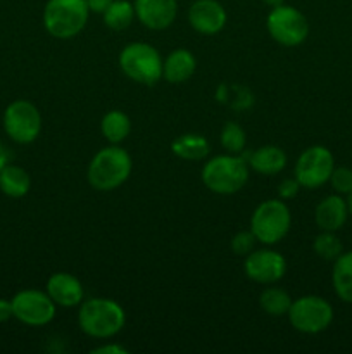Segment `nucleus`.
<instances>
[{
    "instance_id": "obj_1",
    "label": "nucleus",
    "mask_w": 352,
    "mask_h": 354,
    "mask_svg": "<svg viewBox=\"0 0 352 354\" xmlns=\"http://www.w3.org/2000/svg\"><path fill=\"white\" fill-rule=\"evenodd\" d=\"M79 328L93 339H110L123 330L126 313L116 301L93 297L79 304Z\"/></svg>"
},
{
    "instance_id": "obj_2",
    "label": "nucleus",
    "mask_w": 352,
    "mask_h": 354,
    "mask_svg": "<svg viewBox=\"0 0 352 354\" xmlns=\"http://www.w3.org/2000/svg\"><path fill=\"white\" fill-rule=\"evenodd\" d=\"M131 162L130 154L124 149L110 144V147L102 149L92 158L86 171V178L92 189L99 192H110L116 190L130 178Z\"/></svg>"
},
{
    "instance_id": "obj_3",
    "label": "nucleus",
    "mask_w": 352,
    "mask_h": 354,
    "mask_svg": "<svg viewBox=\"0 0 352 354\" xmlns=\"http://www.w3.org/2000/svg\"><path fill=\"white\" fill-rule=\"evenodd\" d=\"M248 180V166L237 154H223L209 159L202 168V182L211 192L231 196L240 192Z\"/></svg>"
},
{
    "instance_id": "obj_4",
    "label": "nucleus",
    "mask_w": 352,
    "mask_h": 354,
    "mask_svg": "<svg viewBox=\"0 0 352 354\" xmlns=\"http://www.w3.org/2000/svg\"><path fill=\"white\" fill-rule=\"evenodd\" d=\"M88 16L86 0H48L43 9V26L54 38L69 40L81 33Z\"/></svg>"
},
{
    "instance_id": "obj_5",
    "label": "nucleus",
    "mask_w": 352,
    "mask_h": 354,
    "mask_svg": "<svg viewBox=\"0 0 352 354\" xmlns=\"http://www.w3.org/2000/svg\"><path fill=\"white\" fill-rule=\"evenodd\" d=\"M119 68L131 82L140 85H155L162 78L161 55L144 41H135L121 50Z\"/></svg>"
},
{
    "instance_id": "obj_6",
    "label": "nucleus",
    "mask_w": 352,
    "mask_h": 354,
    "mask_svg": "<svg viewBox=\"0 0 352 354\" xmlns=\"http://www.w3.org/2000/svg\"><path fill=\"white\" fill-rule=\"evenodd\" d=\"M292 225V214L283 201L269 199L259 204L251 218V232L261 244H278L286 237Z\"/></svg>"
},
{
    "instance_id": "obj_7",
    "label": "nucleus",
    "mask_w": 352,
    "mask_h": 354,
    "mask_svg": "<svg viewBox=\"0 0 352 354\" xmlns=\"http://www.w3.org/2000/svg\"><path fill=\"white\" fill-rule=\"evenodd\" d=\"M268 33L276 44L283 47H297L306 41L309 35V23L299 9L292 6L273 7L266 19Z\"/></svg>"
},
{
    "instance_id": "obj_8",
    "label": "nucleus",
    "mask_w": 352,
    "mask_h": 354,
    "mask_svg": "<svg viewBox=\"0 0 352 354\" xmlns=\"http://www.w3.org/2000/svg\"><path fill=\"white\" fill-rule=\"evenodd\" d=\"M289 320L297 332L320 334L333 322V308L320 296H302L292 301Z\"/></svg>"
},
{
    "instance_id": "obj_9",
    "label": "nucleus",
    "mask_w": 352,
    "mask_h": 354,
    "mask_svg": "<svg viewBox=\"0 0 352 354\" xmlns=\"http://www.w3.org/2000/svg\"><path fill=\"white\" fill-rule=\"evenodd\" d=\"M3 130L16 144H31L41 131V114L30 100H14L3 111Z\"/></svg>"
},
{
    "instance_id": "obj_10",
    "label": "nucleus",
    "mask_w": 352,
    "mask_h": 354,
    "mask_svg": "<svg viewBox=\"0 0 352 354\" xmlns=\"http://www.w3.org/2000/svg\"><path fill=\"white\" fill-rule=\"evenodd\" d=\"M335 169L333 154L323 145H313L299 156L293 169V178L304 189H317L330 182Z\"/></svg>"
},
{
    "instance_id": "obj_11",
    "label": "nucleus",
    "mask_w": 352,
    "mask_h": 354,
    "mask_svg": "<svg viewBox=\"0 0 352 354\" xmlns=\"http://www.w3.org/2000/svg\"><path fill=\"white\" fill-rule=\"evenodd\" d=\"M14 317L30 327H43L55 317V306L47 292L37 289H24L12 297Z\"/></svg>"
},
{
    "instance_id": "obj_12",
    "label": "nucleus",
    "mask_w": 352,
    "mask_h": 354,
    "mask_svg": "<svg viewBox=\"0 0 352 354\" xmlns=\"http://www.w3.org/2000/svg\"><path fill=\"white\" fill-rule=\"evenodd\" d=\"M244 272L252 282L271 286L283 279L286 272V261L278 251L273 249H259L245 256Z\"/></svg>"
},
{
    "instance_id": "obj_13",
    "label": "nucleus",
    "mask_w": 352,
    "mask_h": 354,
    "mask_svg": "<svg viewBox=\"0 0 352 354\" xmlns=\"http://www.w3.org/2000/svg\"><path fill=\"white\" fill-rule=\"evenodd\" d=\"M137 19L145 28L154 31L166 30L171 26L178 14L176 0H135Z\"/></svg>"
},
{
    "instance_id": "obj_14",
    "label": "nucleus",
    "mask_w": 352,
    "mask_h": 354,
    "mask_svg": "<svg viewBox=\"0 0 352 354\" xmlns=\"http://www.w3.org/2000/svg\"><path fill=\"white\" fill-rule=\"evenodd\" d=\"M188 23L197 33L216 35L226 24V10L217 0H195L188 9Z\"/></svg>"
},
{
    "instance_id": "obj_15",
    "label": "nucleus",
    "mask_w": 352,
    "mask_h": 354,
    "mask_svg": "<svg viewBox=\"0 0 352 354\" xmlns=\"http://www.w3.org/2000/svg\"><path fill=\"white\" fill-rule=\"evenodd\" d=\"M47 294L57 306L62 308L79 306L83 303V297H85L81 282L75 275L66 272L54 273L47 280Z\"/></svg>"
},
{
    "instance_id": "obj_16",
    "label": "nucleus",
    "mask_w": 352,
    "mask_h": 354,
    "mask_svg": "<svg viewBox=\"0 0 352 354\" xmlns=\"http://www.w3.org/2000/svg\"><path fill=\"white\" fill-rule=\"evenodd\" d=\"M349 218L347 201L340 194H333L321 201L314 209V221L324 232H337L345 225Z\"/></svg>"
},
{
    "instance_id": "obj_17",
    "label": "nucleus",
    "mask_w": 352,
    "mask_h": 354,
    "mask_svg": "<svg viewBox=\"0 0 352 354\" xmlns=\"http://www.w3.org/2000/svg\"><path fill=\"white\" fill-rule=\"evenodd\" d=\"M197 68L195 55L186 48H176L162 62V78L169 83H185Z\"/></svg>"
},
{
    "instance_id": "obj_18",
    "label": "nucleus",
    "mask_w": 352,
    "mask_h": 354,
    "mask_svg": "<svg viewBox=\"0 0 352 354\" xmlns=\"http://www.w3.org/2000/svg\"><path fill=\"white\" fill-rule=\"evenodd\" d=\"M247 165L261 175L271 176L283 171V168L286 166V154L283 152V149L276 147V145H264L248 156Z\"/></svg>"
},
{
    "instance_id": "obj_19",
    "label": "nucleus",
    "mask_w": 352,
    "mask_h": 354,
    "mask_svg": "<svg viewBox=\"0 0 352 354\" xmlns=\"http://www.w3.org/2000/svg\"><path fill=\"white\" fill-rule=\"evenodd\" d=\"M171 151L176 158L185 159V161H200L209 156L211 145L209 140L202 135L185 133L173 140Z\"/></svg>"
},
{
    "instance_id": "obj_20",
    "label": "nucleus",
    "mask_w": 352,
    "mask_h": 354,
    "mask_svg": "<svg viewBox=\"0 0 352 354\" xmlns=\"http://www.w3.org/2000/svg\"><path fill=\"white\" fill-rule=\"evenodd\" d=\"M331 282H333L335 294L344 303L352 304V251L342 252L333 261V272H331Z\"/></svg>"
},
{
    "instance_id": "obj_21",
    "label": "nucleus",
    "mask_w": 352,
    "mask_h": 354,
    "mask_svg": "<svg viewBox=\"0 0 352 354\" xmlns=\"http://www.w3.org/2000/svg\"><path fill=\"white\" fill-rule=\"evenodd\" d=\"M31 189V178L28 171L21 166L7 165L6 168L0 171V190L6 194L7 197L12 199H19L24 197Z\"/></svg>"
},
{
    "instance_id": "obj_22",
    "label": "nucleus",
    "mask_w": 352,
    "mask_h": 354,
    "mask_svg": "<svg viewBox=\"0 0 352 354\" xmlns=\"http://www.w3.org/2000/svg\"><path fill=\"white\" fill-rule=\"evenodd\" d=\"M100 131L109 144L117 145L128 138L131 131V121L123 111H109L100 121Z\"/></svg>"
},
{
    "instance_id": "obj_23",
    "label": "nucleus",
    "mask_w": 352,
    "mask_h": 354,
    "mask_svg": "<svg viewBox=\"0 0 352 354\" xmlns=\"http://www.w3.org/2000/svg\"><path fill=\"white\" fill-rule=\"evenodd\" d=\"M102 16L107 28L114 31H123L131 26L137 14H135V6L130 0H114Z\"/></svg>"
},
{
    "instance_id": "obj_24",
    "label": "nucleus",
    "mask_w": 352,
    "mask_h": 354,
    "mask_svg": "<svg viewBox=\"0 0 352 354\" xmlns=\"http://www.w3.org/2000/svg\"><path fill=\"white\" fill-rule=\"evenodd\" d=\"M259 304H261L262 311L269 317H285V315H289L290 306H292V297L285 289L268 287V289L262 290L261 297H259Z\"/></svg>"
},
{
    "instance_id": "obj_25",
    "label": "nucleus",
    "mask_w": 352,
    "mask_h": 354,
    "mask_svg": "<svg viewBox=\"0 0 352 354\" xmlns=\"http://www.w3.org/2000/svg\"><path fill=\"white\" fill-rule=\"evenodd\" d=\"M313 249L321 259L324 261H335L338 256L344 252V245H342L340 239L335 235V232H321L316 235L313 242Z\"/></svg>"
},
{
    "instance_id": "obj_26",
    "label": "nucleus",
    "mask_w": 352,
    "mask_h": 354,
    "mask_svg": "<svg viewBox=\"0 0 352 354\" xmlns=\"http://www.w3.org/2000/svg\"><path fill=\"white\" fill-rule=\"evenodd\" d=\"M219 140L228 154H240L245 149V144H247V135H245V130L240 124L235 123V121H228V123H224L223 130H221Z\"/></svg>"
},
{
    "instance_id": "obj_27",
    "label": "nucleus",
    "mask_w": 352,
    "mask_h": 354,
    "mask_svg": "<svg viewBox=\"0 0 352 354\" xmlns=\"http://www.w3.org/2000/svg\"><path fill=\"white\" fill-rule=\"evenodd\" d=\"M330 183L333 190L340 196H349L352 192V169L351 168H335L330 176Z\"/></svg>"
},
{
    "instance_id": "obj_28",
    "label": "nucleus",
    "mask_w": 352,
    "mask_h": 354,
    "mask_svg": "<svg viewBox=\"0 0 352 354\" xmlns=\"http://www.w3.org/2000/svg\"><path fill=\"white\" fill-rule=\"evenodd\" d=\"M255 242H257V239L254 237V234H252L251 230L238 232V234L231 239L230 248L237 256H248L252 252V249H254Z\"/></svg>"
},
{
    "instance_id": "obj_29",
    "label": "nucleus",
    "mask_w": 352,
    "mask_h": 354,
    "mask_svg": "<svg viewBox=\"0 0 352 354\" xmlns=\"http://www.w3.org/2000/svg\"><path fill=\"white\" fill-rule=\"evenodd\" d=\"M299 190H300V183L297 182L295 178L283 180V182L280 183V187H278V194H280V197H282L283 201L293 199V197L299 194Z\"/></svg>"
},
{
    "instance_id": "obj_30",
    "label": "nucleus",
    "mask_w": 352,
    "mask_h": 354,
    "mask_svg": "<svg viewBox=\"0 0 352 354\" xmlns=\"http://www.w3.org/2000/svg\"><path fill=\"white\" fill-rule=\"evenodd\" d=\"M93 354H128V349L119 344H104L92 349Z\"/></svg>"
},
{
    "instance_id": "obj_31",
    "label": "nucleus",
    "mask_w": 352,
    "mask_h": 354,
    "mask_svg": "<svg viewBox=\"0 0 352 354\" xmlns=\"http://www.w3.org/2000/svg\"><path fill=\"white\" fill-rule=\"evenodd\" d=\"M113 2L114 0H86L90 12H95V14L106 12L107 7H109Z\"/></svg>"
},
{
    "instance_id": "obj_32",
    "label": "nucleus",
    "mask_w": 352,
    "mask_h": 354,
    "mask_svg": "<svg viewBox=\"0 0 352 354\" xmlns=\"http://www.w3.org/2000/svg\"><path fill=\"white\" fill-rule=\"evenodd\" d=\"M14 317V311H12V301H7V299H0V324L7 322L9 318Z\"/></svg>"
},
{
    "instance_id": "obj_33",
    "label": "nucleus",
    "mask_w": 352,
    "mask_h": 354,
    "mask_svg": "<svg viewBox=\"0 0 352 354\" xmlns=\"http://www.w3.org/2000/svg\"><path fill=\"white\" fill-rule=\"evenodd\" d=\"M7 165H9V151H7V149L3 147L2 142H0V171H2Z\"/></svg>"
},
{
    "instance_id": "obj_34",
    "label": "nucleus",
    "mask_w": 352,
    "mask_h": 354,
    "mask_svg": "<svg viewBox=\"0 0 352 354\" xmlns=\"http://www.w3.org/2000/svg\"><path fill=\"white\" fill-rule=\"evenodd\" d=\"M262 2H264L266 6H269L273 9V7L283 6V3H285V0H262Z\"/></svg>"
},
{
    "instance_id": "obj_35",
    "label": "nucleus",
    "mask_w": 352,
    "mask_h": 354,
    "mask_svg": "<svg viewBox=\"0 0 352 354\" xmlns=\"http://www.w3.org/2000/svg\"><path fill=\"white\" fill-rule=\"evenodd\" d=\"M347 206H349V214L352 216V192L349 194V197H347Z\"/></svg>"
}]
</instances>
